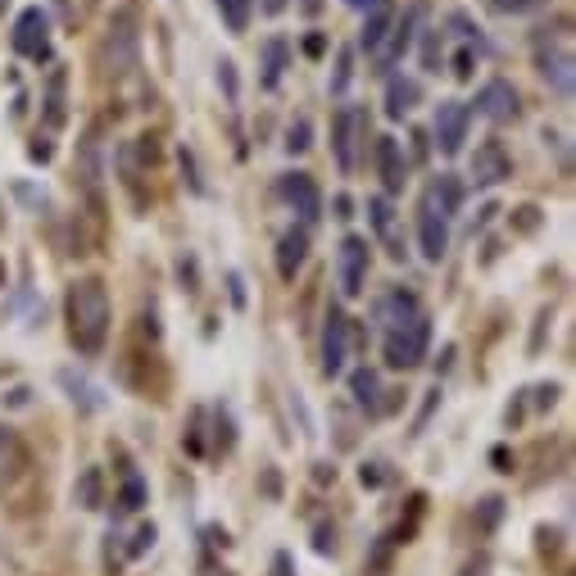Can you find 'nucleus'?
Masks as SVG:
<instances>
[{
    "instance_id": "nucleus-43",
    "label": "nucleus",
    "mask_w": 576,
    "mask_h": 576,
    "mask_svg": "<svg viewBox=\"0 0 576 576\" xmlns=\"http://www.w3.org/2000/svg\"><path fill=\"white\" fill-rule=\"evenodd\" d=\"M286 10V0H264V14H282Z\"/></svg>"
},
{
    "instance_id": "nucleus-17",
    "label": "nucleus",
    "mask_w": 576,
    "mask_h": 576,
    "mask_svg": "<svg viewBox=\"0 0 576 576\" xmlns=\"http://www.w3.org/2000/svg\"><path fill=\"white\" fill-rule=\"evenodd\" d=\"M422 87L413 78H391V87H386V118H404L413 114V105H418Z\"/></svg>"
},
{
    "instance_id": "nucleus-19",
    "label": "nucleus",
    "mask_w": 576,
    "mask_h": 576,
    "mask_svg": "<svg viewBox=\"0 0 576 576\" xmlns=\"http://www.w3.org/2000/svg\"><path fill=\"white\" fill-rule=\"evenodd\" d=\"M286 64H291V41L286 37L264 41V87H277V82H282Z\"/></svg>"
},
{
    "instance_id": "nucleus-11",
    "label": "nucleus",
    "mask_w": 576,
    "mask_h": 576,
    "mask_svg": "<svg viewBox=\"0 0 576 576\" xmlns=\"http://www.w3.org/2000/svg\"><path fill=\"white\" fill-rule=\"evenodd\" d=\"M504 177H513V159H508L504 141H481L472 155V182L477 186H499Z\"/></svg>"
},
{
    "instance_id": "nucleus-22",
    "label": "nucleus",
    "mask_w": 576,
    "mask_h": 576,
    "mask_svg": "<svg viewBox=\"0 0 576 576\" xmlns=\"http://www.w3.org/2000/svg\"><path fill=\"white\" fill-rule=\"evenodd\" d=\"M391 23H395V14H391V5H381V10H372L368 14V23H363V50H372V55H377L381 50V41L391 37Z\"/></svg>"
},
{
    "instance_id": "nucleus-3",
    "label": "nucleus",
    "mask_w": 576,
    "mask_h": 576,
    "mask_svg": "<svg viewBox=\"0 0 576 576\" xmlns=\"http://www.w3.org/2000/svg\"><path fill=\"white\" fill-rule=\"evenodd\" d=\"M427 345H431V323H427V313H418L413 323L386 332V363L391 368H418L427 359Z\"/></svg>"
},
{
    "instance_id": "nucleus-15",
    "label": "nucleus",
    "mask_w": 576,
    "mask_h": 576,
    "mask_svg": "<svg viewBox=\"0 0 576 576\" xmlns=\"http://www.w3.org/2000/svg\"><path fill=\"white\" fill-rule=\"evenodd\" d=\"M377 168H381V182L386 191H404V177H409V164H404V150L395 137H381L377 141Z\"/></svg>"
},
{
    "instance_id": "nucleus-25",
    "label": "nucleus",
    "mask_w": 576,
    "mask_h": 576,
    "mask_svg": "<svg viewBox=\"0 0 576 576\" xmlns=\"http://www.w3.org/2000/svg\"><path fill=\"white\" fill-rule=\"evenodd\" d=\"M218 14L232 32H245L250 28V14H254V0H218Z\"/></svg>"
},
{
    "instance_id": "nucleus-44",
    "label": "nucleus",
    "mask_w": 576,
    "mask_h": 576,
    "mask_svg": "<svg viewBox=\"0 0 576 576\" xmlns=\"http://www.w3.org/2000/svg\"><path fill=\"white\" fill-rule=\"evenodd\" d=\"M300 10L304 14H318V10H323V0H300Z\"/></svg>"
},
{
    "instance_id": "nucleus-14",
    "label": "nucleus",
    "mask_w": 576,
    "mask_h": 576,
    "mask_svg": "<svg viewBox=\"0 0 576 576\" xmlns=\"http://www.w3.org/2000/svg\"><path fill=\"white\" fill-rule=\"evenodd\" d=\"M304 259H309V232H304V227L282 232V241H277V273H282V282H295Z\"/></svg>"
},
{
    "instance_id": "nucleus-37",
    "label": "nucleus",
    "mask_w": 576,
    "mask_h": 576,
    "mask_svg": "<svg viewBox=\"0 0 576 576\" xmlns=\"http://www.w3.org/2000/svg\"><path fill=\"white\" fill-rule=\"evenodd\" d=\"M486 572H490V558H472V563L463 567L459 576H486Z\"/></svg>"
},
{
    "instance_id": "nucleus-16",
    "label": "nucleus",
    "mask_w": 576,
    "mask_h": 576,
    "mask_svg": "<svg viewBox=\"0 0 576 576\" xmlns=\"http://www.w3.org/2000/svg\"><path fill=\"white\" fill-rule=\"evenodd\" d=\"M109 55H114V73L132 69V55H137V32H132V14H118L109 23Z\"/></svg>"
},
{
    "instance_id": "nucleus-34",
    "label": "nucleus",
    "mask_w": 576,
    "mask_h": 576,
    "mask_svg": "<svg viewBox=\"0 0 576 576\" xmlns=\"http://www.w3.org/2000/svg\"><path fill=\"white\" fill-rule=\"evenodd\" d=\"M10 454H14V436L5 427H0V472H5V463H10Z\"/></svg>"
},
{
    "instance_id": "nucleus-32",
    "label": "nucleus",
    "mask_w": 576,
    "mask_h": 576,
    "mask_svg": "<svg viewBox=\"0 0 576 576\" xmlns=\"http://www.w3.org/2000/svg\"><path fill=\"white\" fill-rule=\"evenodd\" d=\"M150 545H155V527H141V531H137V540H132V558H141Z\"/></svg>"
},
{
    "instance_id": "nucleus-45",
    "label": "nucleus",
    "mask_w": 576,
    "mask_h": 576,
    "mask_svg": "<svg viewBox=\"0 0 576 576\" xmlns=\"http://www.w3.org/2000/svg\"><path fill=\"white\" fill-rule=\"evenodd\" d=\"M0 286H5V264H0Z\"/></svg>"
},
{
    "instance_id": "nucleus-23",
    "label": "nucleus",
    "mask_w": 576,
    "mask_h": 576,
    "mask_svg": "<svg viewBox=\"0 0 576 576\" xmlns=\"http://www.w3.org/2000/svg\"><path fill=\"white\" fill-rule=\"evenodd\" d=\"M64 87H69V73L55 69L50 73V87H46V123L59 127L64 118H69V109H64Z\"/></svg>"
},
{
    "instance_id": "nucleus-33",
    "label": "nucleus",
    "mask_w": 576,
    "mask_h": 576,
    "mask_svg": "<svg viewBox=\"0 0 576 576\" xmlns=\"http://www.w3.org/2000/svg\"><path fill=\"white\" fill-rule=\"evenodd\" d=\"M495 5H499L504 14H527V10H536L540 0H495Z\"/></svg>"
},
{
    "instance_id": "nucleus-36",
    "label": "nucleus",
    "mask_w": 576,
    "mask_h": 576,
    "mask_svg": "<svg viewBox=\"0 0 576 576\" xmlns=\"http://www.w3.org/2000/svg\"><path fill=\"white\" fill-rule=\"evenodd\" d=\"M381 481H386L381 463H368V468H363V486H381Z\"/></svg>"
},
{
    "instance_id": "nucleus-42",
    "label": "nucleus",
    "mask_w": 576,
    "mask_h": 576,
    "mask_svg": "<svg viewBox=\"0 0 576 576\" xmlns=\"http://www.w3.org/2000/svg\"><path fill=\"white\" fill-rule=\"evenodd\" d=\"M232 300L245 304V286H241V277H236V273H232Z\"/></svg>"
},
{
    "instance_id": "nucleus-26",
    "label": "nucleus",
    "mask_w": 576,
    "mask_h": 576,
    "mask_svg": "<svg viewBox=\"0 0 576 576\" xmlns=\"http://www.w3.org/2000/svg\"><path fill=\"white\" fill-rule=\"evenodd\" d=\"M368 218H372V227H377L381 236H391L395 209H391V200H386V196H372V200H368Z\"/></svg>"
},
{
    "instance_id": "nucleus-28",
    "label": "nucleus",
    "mask_w": 576,
    "mask_h": 576,
    "mask_svg": "<svg viewBox=\"0 0 576 576\" xmlns=\"http://www.w3.org/2000/svg\"><path fill=\"white\" fill-rule=\"evenodd\" d=\"M78 504H82V508H100V472H96V468L82 472V481H78Z\"/></svg>"
},
{
    "instance_id": "nucleus-10",
    "label": "nucleus",
    "mask_w": 576,
    "mask_h": 576,
    "mask_svg": "<svg viewBox=\"0 0 576 576\" xmlns=\"http://www.w3.org/2000/svg\"><path fill=\"white\" fill-rule=\"evenodd\" d=\"M345 359H350V318L341 309H332L323 327V372L327 377L345 372Z\"/></svg>"
},
{
    "instance_id": "nucleus-4",
    "label": "nucleus",
    "mask_w": 576,
    "mask_h": 576,
    "mask_svg": "<svg viewBox=\"0 0 576 576\" xmlns=\"http://www.w3.org/2000/svg\"><path fill=\"white\" fill-rule=\"evenodd\" d=\"M468 127H472V105H463V100H445V105L436 109V150L440 155H459L463 141H468Z\"/></svg>"
},
{
    "instance_id": "nucleus-40",
    "label": "nucleus",
    "mask_w": 576,
    "mask_h": 576,
    "mask_svg": "<svg viewBox=\"0 0 576 576\" xmlns=\"http://www.w3.org/2000/svg\"><path fill=\"white\" fill-rule=\"evenodd\" d=\"M218 78H223V87L236 96V73H232V64H223V73H218Z\"/></svg>"
},
{
    "instance_id": "nucleus-2",
    "label": "nucleus",
    "mask_w": 576,
    "mask_h": 576,
    "mask_svg": "<svg viewBox=\"0 0 576 576\" xmlns=\"http://www.w3.org/2000/svg\"><path fill=\"white\" fill-rule=\"evenodd\" d=\"M536 64H540V78L558 91V96H572V82H576V59H572V46H567L563 32H549V37L536 41Z\"/></svg>"
},
{
    "instance_id": "nucleus-6",
    "label": "nucleus",
    "mask_w": 576,
    "mask_h": 576,
    "mask_svg": "<svg viewBox=\"0 0 576 576\" xmlns=\"http://www.w3.org/2000/svg\"><path fill=\"white\" fill-rule=\"evenodd\" d=\"M363 109H354V105H345L341 114H336V123H332V155H336V164H341V173H354L359 168V137H363Z\"/></svg>"
},
{
    "instance_id": "nucleus-27",
    "label": "nucleus",
    "mask_w": 576,
    "mask_h": 576,
    "mask_svg": "<svg viewBox=\"0 0 576 576\" xmlns=\"http://www.w3.org/2000/svg\"><path fill=\"white\" fill-rule=\"evenodd\" d=\"M313 127H309V118H295L291 127H286V150H291V155H304V150L313 146Z\"/></svg>"
},
{
    "instance_id": "nucleus-1",
    "label": "nucleus",
    "mask_w": 576,
    "mask_h": 576,
    "mask_svg": "<svg viewBox=\"0 0 576 576\" xmlns=\"http://www.w3.org/2000/svg\"><path fill=\"white\" fill-rule=\"evenodd\" d=\"M64 318H69V341L78 354L96 359L109 341V291L100 277H82L69 286L64 300Z\"/></svg>"
},
{
    "instance_id": "nucleus-31",
    "label": "nucleus",
    "mask_w": 576,
    "mask_h": 576,
    "mask_svg": "<svg viewBox=\"0 0 576 576\" xmlns=\"http://www.w3.org/2000/svg\"><path fill=\"white\" fill-rule=\"evenodd\" d=\"M472 64H477V55H472V50H459V55H454V78L468 82L472 78Z\"/></svg>"
},
{
    "instance_id": "nucleus-41",
    "label": "nucleus",
    "mask_w": 576,
    "mask_h": 576,
    "mask_svg": "<svg viewBox=\"0 0 576 576\" xmlns=\"http://www.w3.org/2000/svg\"><path fill=\"white\" fill-rule=\"evenodd\" d=\"M350 209H354V205H350V196H336V218H354Z\"/></svg>"
},
{
    "instance_id": "nucleus-7",
    "label": "nucleus",
    "mask_w": 576,
    "mask_h": 576,
    "mask_svg": "<svg viewBox=\"0 0 576 576\" xmlns=\"http://www.w3.org/2000/svg\"><path fill=\"white\" fill-rule=\"evenodd\" d=\"M14 50H19L23 59H50V19L41 5H32V10L19 14V23H14Z\"/></svg>"
},
{
    "instance_id": "nucleus-5",
    "label": "nucleus",
    "mask_w": 576,
    "mask_h": 576,
    "mask_svg": "<svg viewBox=\"0 0 576 576\" xmlns=\"http://www.w3.org/2000/svg\"><path fill=\"white\" fill-rule=\"evenodd\" d=\"M368 236H345L341 241V259H336V277H341V295L345 300H354V295H363V282H368Z\"/></svg>"
},
{
    "instance_id": "nucleus-38",
    "label": "nucleus",
    "mask_w": 576,
    "mask_h": 576,
    "mask_svg": "<svg viewBox=\"0 0 576 576\" xmlns=\"http://www.w3.org/2000/svg\"><path fill=\"white\" fill-rule=\"evenodd\" d=\"M323 50H327V37H318V32L304 41V55H323Z\"/></svg>"
},
{
    "instance_id": "nucleus-13",
    "label": "nucleus",
    "mask_w": 576,
    "mask_h": 576,
    "mask_svg": "<svg viewBox=\"0 0 576 576\" xmlns=\"http://www.w3.org/2000/svg\"><path fill=\"white\" fill-rule=\"evenodd\" d=\"M422 313V304H418V295L413 291H404V286H395V291H386L377 300V323L386 327V332H395V327H404V323H413Z\"/></svg>"
},
{
    "instance_id": "nucleus-30",
    "label": "nucleus",
    "mask_w": 576,
    "mask_h": 576,
    "mask_svg": "<svg viewBox=\"0 0 576 576\" xmlns=\"http://www.w3.org/2000/svg\"><path fill=\"white\" fill-rule=\"evenodd\" d=\"M141 504H146V486H141V477H127L123 495H118V508H127V513H137Z\"/></svg>"
},
{
    "instance_id": "nucleus-21",
    "label": "nucleus",
    "mask_w": 576,
    "mask_h": 576,
    "mask_svg": "<svg viewBox=\"0 0 576 576\" xmlns=\"http://www.w3.org/2000/svg\"><path fill=\"white\" fill-rule=\"evenodd\" d=\"M82 182H87L91 196L100 191V127H91L82 137Z\"/></svg>"
},
{
    "instance_id": "nucleus-29",
    "label": "nucleus",
    "mask_w": 576,
    "mask_h": 576,
    "mask_svg": "<svg viewBox=\"0 0 576 576\" xmlns=\"http://www.w3.org/2000/svg\"><path fill=\"white\" fill-rule=\"evenodd\" d=\"M354 50H341L336 55V78H332V96H345V87H350V78H354Z\"/></svg>"
},
{
    "instance_id": "nucleus-35",
    "label": "nucleus",
    "mask_w": 576,
    "mask_h": 576,
    "mask_svg": "<svg viewBox=\"0 0 576 576\" xmlns=\"http://www.w3.org/2000/svg\"><path fill=\"white\" fill-rule=\"evenodd\" d=\"M28 155H32V159H41V164H46V159L55 155V146H50V141H41V137H37V141H32V146H28Z\"/></svg>"
},
{
    "instance_id": "nucleus-20",
    "label": "nucleus",
    "mask_w": 576,
    "mask_h": 576,
    "mask_svg": "<svg viewBox=\"0 0 576 576\" xmlns=\"http://www.w3.org/2000/svg\"><path fill=\"white\" fill-rule=\"evenodd\" d=\"M427 205H431V209H436V214H440V218H450V214H454V209H459V205H463V186H459V182H454V177H450V173H445V177H440V182H436V186H431V191H427Z\"/></svg>"
},
{
    "instance_id": "nucleus-18",
    "label": "nucleus",
    "mask_w": 576,
    "mask_h": 576,
    "mask_svg": "<svg viewBox=\"0 0 576 576\" xmlns=\"http://www.w3.org/2000/svg\"><path fill=\"white\" fill-rule=\"evenodd\" d=\"M409 41H413V14H404V19H395L391 23V37L381 41V50H377V59H381V69H391L395 59L409 50Z\"/></svg>"
},
{
    "instance_id": "nucleus-24",
    "label": "nucleus",
    "mask_w": 576,
    "mask_h": 576,
    "mask_svg": "<svg viewBox=\"0 0 576 576\" xmlns=\"http://www.w3.org/2000/svg\"><path fill=\"white\" fill-rule=\"evenodd\" d=\"M350 391H354V400L363 404V409H372L377 413V395H381V381H377V372L372 368H359L350 377Z\"/></svg>"
},
{
    "instance_id": "nucleus-8",
    "label": "nucleus",
    "mask_w": 576,
    "mask_h": 576,
    "mask_svg": "<svg viewBox=\"0 0 576 576\" xmlns=\"http://www.w3.org/2000/svg\"><path fill=\"white\" fill-rule=\"evenodd\" d=\"M518 109H522L518 87H513V82H504V78H490L486 87L477 91V114L490 118V123H513V118H518Z\"/></svg>"
},
{
    "instance_id": "nucleus-9",
    "label": "nucleus",
    "mask_w": 576,
    "mask_h": 576,
    "mask_svg": "<svg viewBox=\"0 0 576 576\" xmlns=\"http://www.w3.org/2000/svg\"><path fill=\"white\" fill-rule=\"evenodd\" d=\"M277 191H282V200L304 223H318V218H323V191H318V182H313L309 173H286Z\"/></svg>"
},
{
    "instance_id": "nucleus-39",
    "label": "nucleus",
    "mask_w": 576,
    "mask_h": 576,
    "mask_svg": "<svg viewBox=\"0 0 576 576\" xmlns=\"http://www.w3.org/2000/svg\"><path fill=\"white\" fill-rule=\"evenodd\" d=\"M345 5H350V10H363V14H372V10H381L386 0H345Z\"/></svg>"
},
{
    "instance_id": "nucleus-12",
    "label": "nucleus",
    "mask_w": 576,
    "mask_h": 576,
    "mask_svg": "<svg viewBox=\"0 0 576 576\" xmlns=\"http://www.w3.org/2000/svg\"><path fill=\"white\" fill-rule=\"evenodd\" d=\"M418 245H422V259H431V264H440L445 250H450V218H440L427 200H422V214H418Z\"/></svg>"
}]
</instances>
